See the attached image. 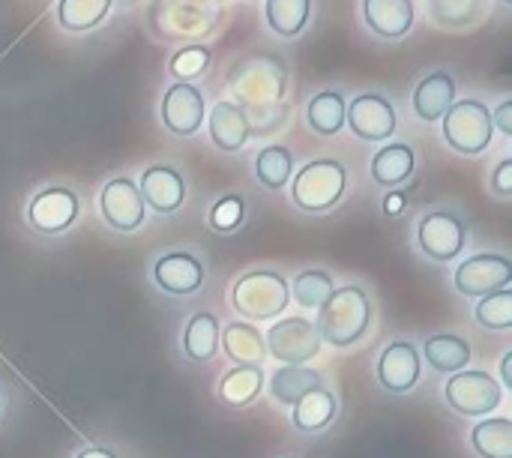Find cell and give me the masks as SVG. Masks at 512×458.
Wrapping results in <instances>:
<instances>
[{
  "label": "cell",
  "mask_w": 512,
  "mask_h": 458,
  "mask_svg": "<svg viewBox=\"0 0 512 458\" xmlns=\"http://www.w3.org/2000/svg\"><path fill=\"white\" fill-rule=\"evenodd\" d=\"M264 390V372L261 366H234L219 381V399L228 408H246L252 405Z\"/></svg>",
  "instance_id": "28"
},
{
  "label": "cell",
  "mask_w": 512,
  "mask_h": 458,
  "mask_svg": "<svg viewBox=\"0 0 512 458\" xmlns=\"http://www.w3.org/2000/svg\"><path fill=\"white\" fill-rule=\"evenodd\" d=\"M492 192L498 198H512V159H501L492 171Z\"/></svg>",
  "instance_id": "36"
},
{
  "label": "cell",
  "mask_w": 512,
  "mask_h": 458,
  "mask_svg": "<svg viewBox=\"0 0 512 458\" xmlns=\"http://www.w3.org/2000/svg\"><path fill=\"white\" fill-rule=\"evenodd\" d=\"M444 402L462 417H489L504 402V387L480 369H462L447 378Z\"/></svg>",
  "instance_id": "5"
},
{
  "label": "cell",
  "mask_w": 512,
  "mask_h": 458,
  "mask_svg": "<svg viewBox=\"0 0 512 458\" xmlns=\"http://www.w3.org/2000/svg\"><path fill=\"white\" fill-rule=\"evenodd\" d=\"M288 291L294 294V300L306 309H321L327 303V297L336 291L333 285V276L327 270H303L291 285Z\"/></svg>",
  "instance_id": "32"
},
{
  "label": "cell",
  "mask_w": 512,
  "mask_h": 458,
  "mask_svg": "<svg viewBox=\"0 0 512 458\" xmlns=\"http://www.w3.org/2000/svg\"><path fill=\"white\" fill-rule=\"evenodd\" d=\"M312 18V0H264V21L276 39H297Z\"/></svg>",
  "instance_id": "26"
},
{
  "label": "cell",
  "mask_w": 512,
  "mask_h": 458,
  "mask_svg": "<svg viewBox=\"0 0 512 458\" xmlns=\"http://www.w3.org/2000/svg\"><path fill=\"white\" fill-rule=\"evenodd\" d=\"M318 387H324L321 372L306 369V366H282V369L273 372V378H270V396H273V402L291 405V408H294L306 393H312V390H318Z\"/></svg>",
  "instance_id": "27"
},
{
  "label": "cell",
  "mask_w": 512,
  "mask_h": 458,
  "mask_svg": "<svg viewBox=\"0 0 512 458\" xmlns=\"http://www.w3.org/2000/svg\"><path fill=\"white\" fill-rule=\"evenodd\" d=\"M348 168L339 159H312L291 177V201L303 213H330L348 192Z\"/></svg>",
  "instance_id": "2"
},
{
  "label": "cell",
  "mask_w": 512,
  "mask_h": 458,
  "mask_svg": "<svg viewBox=\"0 0 512 458\" xmlns=\"http://www.w3.org/2000/svg\"><path fill=\"white\" fill-rule=\"evenodd\" d=\"M456 78L447 69H432L426 72L414 93H411V108L414 117L423 123H441V117L450 111V105L456 102Z\"/></svg>",
  "instance_id": "17"
},
{
  "label": "cell",
  "mask_w": 512,
  "mask_h": 458,
  "mask_svg": "<svg viewBox=\"0 0 512 458\" xmlns=\"http://www.w3.org/2000/svg\"><path fill=\"white\" fill-rule=\"evenodd\" d=\"M375 375L387 393H408L420 384L423 357L411 342H390L375 363Z\"/></svg>",
  "instance_id": "15"
},
{
  "label": "cell",
  "mask_w": 512,
  "mask_h": 458,
  "mask_svg": "<svg viewBox=\"0 0 512 458\" xmlns=\"http://www.w3.org/2000/svg\"><path fill=\"white\" fill-rule=\"evenodd\" d=\"M492 126L501 135H512V99H504L495 111H492Z\"/></svg>",
  "instance_id": "38"
},
{
  "label": "cell",
  "mask_w": 512,
  "mask_h": 458,
  "mask_svg": "<svg viewBox=\"0 0 512 458\" xmlns=\"http://www.w3.org/2000/svg\"><path fill=\"white\" fill-rule=\"evenodd\" d=\"M75 458H120L114 450H108V447H87V450H81Z\"/></svg>",
  "instance_id": "39"
},
{
  "label": "cell",
  "mask_w": 512,
  "mask_h": 458,
  "mask_svg": "<svg viewBox=\"0 0 512 458\" xmlns=\"http://www.w3.org/2000/svg\"><path fill=\"white\" fill-rule=\"evenodd\" d=\"M512 282V261L495 252H480L465 258L456 273H453V285L462 297L468 300H480L486 294H495L501 288H510Z\"/></svg>",
  "instance_id": "11"
},
{
  "label": "cell",
  "mask_w": 512,
  "mask_h": 458,
  "mask_svg": "<svg viewBox=\"0 0 512 458\" xmlns=\"http://www.w3.org/2000/svg\"><path fill=\"white\" fill-rule=\"evenodd\" d=\"M336 411H339L336 396L327 387H318L294 405L291 423L300 435H321L336 420Z\"/></svg>",
  "instance_id": "23"
},
{
  "label": "cell",
  "mask_w": 512,
  "mask_h": 458,
  "mask_svg": "<svg viewBox=\"0 0 512 458\" xmlns=\"http://www.w3.org/2000/svg\"><path fill=\"white\" fill-rule=\"evenodd\" d=\"M288 279L276 270H252L231 288V306L246 321H273L288 309Z\"/></svg>",
  "instance_id": "3"
},
{
  "label": "cell",
  "mask_w": 512,
  "mask_h": 458,
  "mask_svg": "<svg viewBox=\"0 0 512 458\" xmlns=\"http://www.w3.org/2000/svg\"><path fill=\"white\" fill-rule=\"evenodd\" d=\"M219 318L213 312H198L186 321L180 351L192 363H210L219 354Z\"/></svg>",
  "instance_id": "21"
},
{
  "label": "cell",
  "mask_w": 512,
  "mask_h": 458,
  "mask_svg": "<svg viewBox=\"0 0 512 458\" xmlns=\"http://www.w3.org/2000/svg\"><path fill=\"white\" fill-rule=\"evenodd\" d=\"M24 216H27V225L36 234L60 237V234H66L78 222V216H81V198L69 186H42L27 201Z\"/></svg>",
  "instance_id": "7"
},
{
  "label": "cell",
  "mask_w": 512,
  "mask_h": 458,
  "mask_svg": "<svg viewBox=\"0 0 512 458\" xmlns=\"http://www.w3.org/2000/svg\"><path fill=\"white\" fill-rule=\"evenodd\" d=\"M441 135H444V144L462 156L486 153L495 138L489 105L480 99H456L450 111L441 117Z\"/></svg>",
  "instance_id": "4"
},
{
  "label": "cell",
  "mask_w": 512,
  "mask_h": 458,
  "mask_svg": "<svg viewBox=\"0 0 512 458\" xmlns=\"http://www.w3.org/2000/svg\"><path fill=\"white\" fill-rule=\"evenodd\" d=\"M360 12L366 30L384 42L405 39L417 21L414 0H360Z\"/></svg>",
  "instance_id": "16"
},
{
  "label": "cell",
  "mask_w": 512,
  "mask_h": 458,
  "mask_svg": "<svg viewBox=\"0 0 512 458\" xmlns=\"http://www.w3.org/2000/svg\"><path fill=\"white\" fill-rule=\"evenodd\" d=\"M111 9L114 0H57L54 18L66 33H90L105 24Z\"/></svg>",
  "instance_id": "24"
},
{
  "label": "cell",
  "mask_w": 512,
  "mask_h": 458,
  "mask_svg": "<svg viewBox=\"0 0 512 458\" xmlns=\"http://www.w3.org/2000/svg\"><path fill=\"white\" fill-rule=\"evenodd\" d=\"M384 216H390V219H396V216H402L405 213V207H408V195L402 192V189H393V192H387L384 195Z\"/></svg>",
  "instance_id": "37"
},
{
  "label": "cell",
  "mask_w": 512,
  "mask_h": 458,
  "mask_svg": "<svg viewBox=\"0 0 512 458\" xmlns=\"http://www.w3.org/2000/svg\"><path fill=\"white\" fill-rule=\"evenodd\" d=\"M123 3H132V0H123Z\"/></svg>",
  "instance_id": "42"
},
{
  "label": "cell",
  "mask_w": 512,
  "mask_h": 458,
  "mask_svg": "<svg viewBox=\"0 0 512 458\" xmlns=\"http://www.w3.org/2000/svg\"><path fill=\"white\" fill-rule=\"evenodd\" d=\"M501 381H504L507 390H512V351H507L504 360H501Z\"/></svg>",
  "instance_id": "40"
},
{
  "label": "cell",
  "mask_w": 512,
  "mask_h": 458,
  "mask_svg": "<svg viewBox=\"0 0 512 458\" xmlns=\"http://www.w3.org/2000/svg\"><path fill=\"white\" fill-rule=\"evenodd\" d=\"M345 111H348V102L342 90H333V87L318 90L306 105V123L315 135L333 138L345 129Z\"/></svg>",
  "instance_id": "22"
},
{
  "label": "cell",
  "mask_w": 512,
  "mask_h": 458,
  "mask_svg": "<svg viewBox=\"0 0 512 458\" xmlns=\"http://www.w3.org/2000/svg\"><path fill=\"white\" fill-rule=\"evenodd\" d=\"M255 177L264 189L279 192L294 177V156L285 144H267L255 156Z\"/></svg>",
  "instance_id": "29"
},
{
  "label": "cell",
  "mask_w": 512,
  "mask_h": 458,
  "mask_svg": "<svg viewBox=\"0 0 512 458\" xmlns=\"http://www.w3.org/2000/svg\"><path fill=\"white\" fill-rule=\"evenodd\" d=\"M474 318L480 327L486 330H510L512 327V291L510 288H501L495 294H486L480 297L477 309H474Z\"/></svg>",
  "instance_id": "34"
},
{
  "label": "cell",
  "mask_w": 512,
  "mask_h": 458,
  "mask_svg": "<svg viewBox=\"0 0 512 458\" xmlns=\"http://www.w3.org/2000/svg\"><path fill=\"white\" fill-rule=\"evenodd\" d=\"M159 117L162 126L177 135V138H192L201 132L204 120H207V102L198 84L189 81H174L159 102Z\"/></svg>",
  "instance_id": "10"
},
{
  "label": "cell",
  "mask_w": 512,
  "mask_h": 458,
  "mask_svg": "<svg viewBox=\"0 0 512 458\" xmlns=\"http://www.w3.org/2000/svg\"><path fill=\"white\" fill-rule=\"evenodd\" d=\"M345 126L366 144H384L399 129V111L384 93H375V90L357 93L348 102Z\"/></svg>",
  "instance_id": "8"
},
{
  "label": "cell",
  "mask_w": 512,
  "mask_h": 458,
  "mask_svg": "<svg viewBox=\"0 0 512 458\" xmlns=\"http://www.w3.org/2000/svg\"><path fill=\"white\" fill-rule=\"evenodd\" d=\"M264 345L273 354V360L285 366H306L312 357L321 354L324 339L309 318H282L270 327Z\"/></svg>",
  "instance_id": "9"
},
{
  "label": "cell",
  "mask_w": 512,
  "mask_h": 458,
  "mask_svg": "<svg viewBox=\"0 0 512 458\" xmlns=\"http://www.w3.org/2000/svg\"><path fill=\"white\" fill-rule=\"evenodd\" d=\"M417 171V153L411 144H402V141H393V144H384L375 156H372V165H369V174L378 186H387V189H396L402 183H408Z\"/></svg>",
  "instance_id": "19"
},
{
  "label": "cell",
  "mask_w": 512,
  "mask_h": 458,
  "mask_svg": "<svg viewBox=\"0 0 512 458\" xmlns=\"http://www.w3.org/2000/svg\"><path fill=\"white\" fill-rule=\"evenodd\" d=\"M372 324V303L369 294L360 285L336 288L327 303L318 309V333L333 348H351L357 345Z\"/></svg>",
  "instance_id": "1"
},
{
  "label": "cell",
  "mask_w": 512,
  "mask_h": 458,
  "mask_svg": "<svg viewBox=\"0 0 512 458\" xmlns=\"http://www.w3.org/2000/svg\"><path fill=\"white\" fill-rule=\"evenodd\" d=\"M138 192H141V201H144L147 210H153L159 216H168V213H177L183 207V201H186V180H183V174L174 165L153 162L150 168H144Z\"/></svg>",
  "instance_id": "13"
},
{
  "label": "cell",
  "mask_w": 512,
  "mask_h": 458,
  "mask_svg": "<svg viewBox=\"0 0 512 458\" xmlns=\"http://www.w3.org/2000/svg\"><path fill=\"white\" fill-rule=\"evenodd\" d=\"M219 345L225 348V357L234 366H261L267 345L264 336L249 321H231L225 330H219Z\"/></svg>",
  "instance_id": "20"
},
{
  "label": "cell",
  "mask_w": 512,
  "mask_h": 458,
  "mask_svg": "<svg viewBox=\"0 0 512 458\" xmlns=\"http://www.w3.org/2000/svg\"><path fill=\"white\" fill-rule=\"evenodd\" d=\"M99 213L105 225L117 234H132L144 225L147 207L141 201L138 183L132 177H114L99 192Z\"/></svg>",
  "instance_id": "12"
},
{
  "label": "cell",
  "mask_w": 512,
  "mask_h": 458,
  "mask_svg": "<svg viewBox=\"0 0 512 458\" xmlns=\"http://www.w3.org/2000/svg\"><path fill=\"white\" fill-rule=\"evenodd\" d=\"M207 135L213 141L216 150L222 153H237L249 144L252 138V123L246 108H240L237 102H216L213 111L207 114Z\"/></svg>",
  "instance_id": "18"
},
{
  "label": "cell",
  "mask_w": 512,
  "mask_h": 458,
  "mask_svg": "<svg viewBox=\"0 0 512 458\" xmlns=\"http://www.w3.org/2000/svg\"><path fill=\"white\" fill-rule=\"evenodd\" d=\"M471 447L480 458H512V423L507 417L480 420L471 429Z\"/></svg>",
  "instance_id": "30"
},
{
  "label": "cell",
  "mask_w": 512,
  "mask_h": 458,
  "mask_svg": "<svg viewBox=\"0 0 512 458\" xmlns=\"http://www.w3.org/2000/svg\"><path fill=\"white\" fill-rule=\"evenodd\" d=\"M153 285L171 297H189L204 285V264L192 252H165L153 261Z\"/></svg>",
  "instance_id": "14"
},
{
  "label": "cell",
  "mask_w": 512,
  "mask_h": 458,
  "mask_svg": "<svg viewBox=\"0 0 512 458\" xmlns=\"http://www.w3.org/2000/svg\"><path fill=\"white\" fill-rule=\"evenodd\" d=\"M468 246V225L453 210H426L417 222V249L435 261L447 264L459 258Z\"/></svg>",
  "instance_id": "6"
},
{
  "label": "cell",
  "mask_w": 512,
  "mask_h": 458,
  "mask_svg": "<svg viewBox=\"0 0 512 458\" xmlns=\"http://www.w3.org/2000/svg\"><path fill=\"white\" fill-rule=\"evenodd\" d=\"M426 363L441 372V375H456L462 369H468L471 363V345L462 339V336H453V333H438V336H429L423 342V354Z\"/></svg>",
  "instance_id": "25"
},
{
  "label": "cell",
  "mask_w": 512,
  "mask_h": 458,
  "mask_svg": "<svg viewBox=\"0 0 512 458\" xmlns=\"http://www.w3.org/2000/svg\"><path fill=\"white\" fill-rule=\"evenodd\" d=\"M210 60H213V51L201 42H192V45H183L174 51L171 63H168V72L174 75V81H195L201 78L207 69H210Z\"/></svg>",
  "instance_id": "33"
},
{
  "label": "cell",
  "mask_w": 512,
  "mask_h": 458,
  "mask_svg": "<svg viewBox=\"0 0 512 458\" xmlns=\"http://www.w3.org/2000/svg\"><path fill=\"white\" fill-rule=\"evenodd\" d=\"M429 18L444 30H465L480 24L486 0H426Z\"/></svg>",
  "instance_id": "31"
},
{
  "label": "cell",
  "mask_w": 512,
  "mask_h": 458,
  "mask_svg": "<svg viewBox=\"0 0 512 458\" xmlns=\"http://www.w3.org/2000/svg\"><path fill=\"white\" fill-rule=\"evenodd\" d=\"M246 219V201L243 195H222L210 207V228L216 234H234Z\"/></svg>",
  "instance_id": "35"
},
{
  "label": "cell",
  "mask_w": 512,
  "mask_h": 458,
  "mask_svg": "<svg viewBox=\"0 0 512 458\" xmlns=\"http://www.w3.org/2000/svg\"><path fill=\"white\" fill-rule=\"evenodd\" d=\"M0 411H3V396H0Z\"/></svg>",
  "instance_id": "41"
}]
</instances>
